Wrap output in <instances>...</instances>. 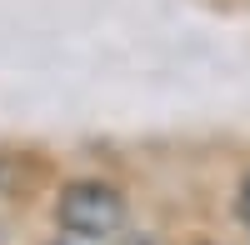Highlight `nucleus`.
<instances>
[{
	"mask_svg": "<svg viewBox=\"0 0 250 245\" xmlns=\"http://www.w3.org/2000/svg\"><path fill=\"white\" fill-rule=\"evenodd\" d=\"M240 220L250 225V175H245V185H240Z\"/></svg>",
	"mask_w": 250,
	"mask_h": 245,
	"instance_id": "2",
	"label": "nucleus"
},
{
	"mask_svg": "<svg viewBox=\"0 0 250 245\" xmlns=\"http://www.w3.org/2000/svg\"><path fill=\"white\" fill-rule=\"evenodd\" d=\"M55 220H60V230H70V235H80V240H110V235L125 225V200H120L115 185L75 180V185L60 190Z\"/></svg>",
	"mask_w": 250,
	"mask_h": 245,
	"instance_id": "1",
	"label": "nucleus"
}]
</instances>
